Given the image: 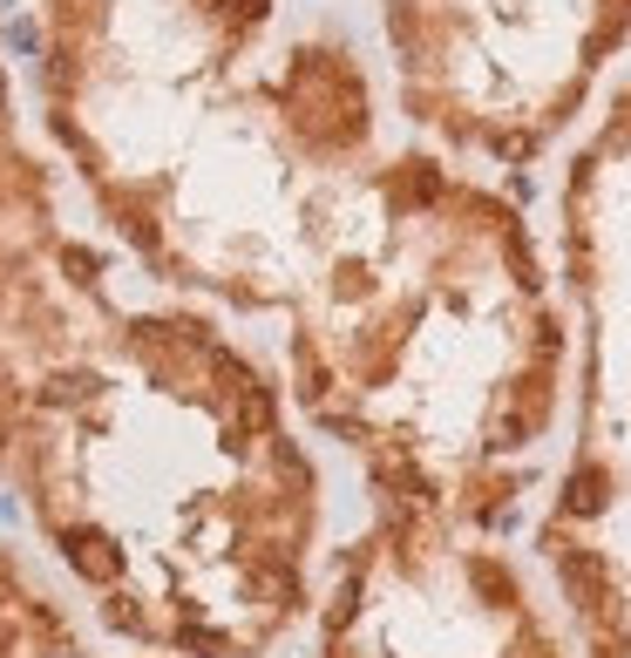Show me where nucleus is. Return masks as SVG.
I'll return each mask as SVG.
<instances>
[{
	"label": "nucleus",
	"mask_w": 631,
	"mask_h": 658,
	"mask_svg": "<svg viewBox=\"0 0 631 658\" xmlns=\"http://www.w3.org/2000/svg\"><path fill=\"white\" fill-rule=\"evenodd\" d=\"M0 658H75V638L48 598L27 591V577L0 550Z\"/></svg>",
	"instance_id": "obj_1"
}]
</instances>
